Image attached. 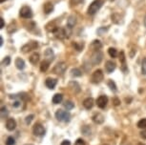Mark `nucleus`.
<instances>
[{
    "label": "nucleus",
    "mask_w": 146,
    "mask_h": 145,
    "mask_svg": "<svg viewBox=\"0 0 146 145\" xmlns=\"http://www.w3.org/2000/svg\"><path fill=\"white\" fill-rule=\"evenodd\" d=\"M102 5H103L102 0H95L94 2H92V4L90 5L89 8H88V13L91 15H95V13L102 7Z\"/></svg>",
    "instance_id": "nucleus-1"
},
{
    "label": "nucleus",
    "mask_w": 146,
    "mask_h": 145,
    "mask_svg": "<svg viewBox=\"0 0 146 145\" xmlns=\"http://www.w3.org/2000/svg\"><path fill=\"white\" fill-rule=\"evenodd\" d=\"M56 117L57 119V120L59 121H65L68 122L70 121L71 119V115L69 112L67 111H63V110H57L56 113Z\"/></svg>",
    "instance_id": "nucleus-2"
},
{
    "label": "nucleus",
    "mask_w": 146,
    "mask_h": 145,
    "mask_svg": "<svg viewBox=\"0 0 146 145\" xmlns=\"http://www.w3.org/2000/svg\"><path fill=\"white\" fill-rule=\"evenodd\" d=\"M37 47H38V43L36 41H30L29 43H27V44H25L21 48V51L23 53H29V52L35 50Z\"/></svg>",
    "instance_id": "nucleus-3"
},
{
    "label": "nucleus",
    "mask_w": 146,
    "mask_h": 145,
    "mask_svg": "<svg viewBox=\"0 0 146 145\" xmlns=\"http://www.w3.org/2000/svg\"><path fill=\"white\" fill-rule=\"evenodd\" d=\"M102 57H103V54L101 53L100 51H96L95 52L92 56H91V61H92L93 65H98L102 61Z\"/></svg>",
    "instance_id": "nucleus-4"
},
{
    "label": "nucleus",
    "mask_w": 146,
    "mask_h": 145,
    "mask_svg": "<svg viewBox=\"0 0 146 145\" xmlns=\"http://www.w3.org/2000/svg\"><path fill=\"white\" fill-rule=\"evenodd\" d=\"M103 73L101 70H96L95 71V72L93 73L92 75V82L93 83H100V82H101L103 80Z\"/></svg>",
    "instance_id": "nucleus-5"
},
{
    "label": "nucleus",
    "mask_w": 146,
    "mask_h": 145,
    "mask_svg": "<svg viewBox=\"0 0 146 145\" xmlns=\"http://www.w3.org/2000/svg\"><path fill=\"white\" fill-rule=\"evenodd\" d=\"M66 70H67V65H66L65 62H59L54 66V73H56V75H63Z\"/></svg>",
    "instance_id": "nucleus-6"
},
{
    "label": "nucleus",
    "mask_w": 146,
    "mask_h": 145,
    "mask_svg": "<svg viewBox=\"0 0 146 145\" xmlns=\"http://www.w3.org/2000/svg\"><path fill=\"white\" fill-rule=\"evenodd\" d=\"M21 17L23 18H31L33 16V12L32 9L28 6H24L20 9V13H19Z\"/></svg>",
    "instance_id": "nucleus-7"
},
{
    "label": "nucleus",
    "mask_w": 146,
    "mask_h": 145,
    "mask_svg": "<svg viewBox=\"0 0 146 145\" xmlns=\"http://www.w3.org/2000/svg\"><path fill=\"white\" fill-rule=\"evenodd\" d=\"M33 132H34L35 136H43L45 135V129H44V127L41 124H39V123L35 124L34 128H33Z\"/></svg>",
    "instance_id": "nucleus-8"
},
{
    "label": "nucleus",
    "mask_w": 146,
    "mask_h": 145,
    "mask_svg": "<svg viewBox=\"0 0 146 145\" xmlns=\"http://www.w3.org/2000/svg\"><path fill=\"white\" fill-rule=\"evenodd\" d=\"M107 103H108V97L106 95H100V97L96 99V104L100 109H103L106 107Z\"/></svg>",
    "instance_id": "nucleus-9"
},
{
    "label": "nucleus",
    "mask_w": 146,
    "mask_h": 145,
    "mask_svg": "<svg viewBox=\"0 0 146 145\" xmlns=\"http://www.w3.org/2000/svg\"><path fill=\"white\" fill-rule=\"evenodd\" d=\"M54 34L56 35V37L58 38V39H64L65 37H67L66 29H63V28H57L56 31H54Z\"/></svg>",
    "instance_id": "nucleus-10"
},
{
    "label": "nucleus",
    "mask_w": 146,
    "mask_h": 145,
    "mask_svg": "<svg viewBox=\"0 0 146 145\" xmlns=\"http://www.w3.org/2000/svg\"><path fill=\"white\" fill-rule=\"evenodd\" d=\"M115 67H117V66H115V62L111 61V60L107 61L106 64H105V70H106V72L108 73H111L114 72Z\"/></svg>",
    "instance_id": "nucleus-11"
},
{
    "label": "nucleus",
    "mask_w": 146,
    "mask_h": 145,
    "mask_svg": "<svg viewBox=\"0 0 146 145\" xmlns=\"http://www.w3.org/2000/svg\"><path fill=\"white\" fill-rule=\"evenodd\" d=\"M43 10H44V13H45L46 15H49V13H53V11H54L53 3H52V2H46L43 6Z\"/></svg>",
    "instance_id": "nucleus-12"
},
{
    "label": "nucleus",
    "mask_w": 146,
    "mask_h": 145,
    "mask_svg": "<svg viewBox=\"0 0 146 145\" xmlns=\"http://www.w3.org/2000/svg\"><path fill=\"white\" fill-rule=\"evenodd\" d=\"M93 121L96 123V124H101V123L104 122V117L102 114L100 113H98L96 115H94L93 117Z\"/></svg>",
    "instance_id": "nucleus-13"
},
{
    "label": "nucleus",
    "mask_w": 146,
    "mask_h": 145,
    "mask_svg": "<svg viewBox=\"0 0 146 145\" xmlns=\"http://www.w3.org/2000/svg\"><path fill=\"white\" fill-rule=\"evenodd\" d=\"M91 49H92L93 51H100L101 48H102V44H101V42L100 40H94L92 43H91Z\"/></svg>",
    "instance_id": "nucleus-14"
},
{
    "label": "nucleus",
    "mask_w": 146,
    "mask_h": 145,
    "mask_svg": "<svg viewBox=\"0 0 146 145\" xmlns=\"http://www.w3.org/2000/svg\"><path fill=\"white\" fill-rule=\"evenodd\" d=\"M16 127V122L13 119H9L6 122V128L9 131H13Z\"/></svg>",
    "instance_id": "nucleus-15"
},
{
    "label": "nucleus",
    "mask_w": 146,
    "mask_h": 145,
    "mask_svg": "<svg viewBox=\"0 0 146 145\" xmlns=\"http://www.w3.org/2000/svg\"><path fill=\"white\" fill-rule=\"evenodd\" d=\"M45 83H46V86L48 87L49 89L53 90L54 87H56L57 81H56V79H54V78H47Z\"/></svg>",
    "instance_id": "nucleus-16"
},
{
    "label": "nucleus",
    "mask_w": 146,
    "mask_h": 145,
    "mask_svg": "<svg viewBox=\"0 0 146 145\" xmlns=\"http://www.w3.org/2000/svg\"><path fill=\"white\" fill-rule=\"evenodd\" d=\"M76 24V16H74V15L69 16L68 20H67V27H68V28H70V29L74 28Z\"/></svg>",
    "instance_id": "nucleus-17"
},
{
    "label": "nucleus",
    "mask_w": 146,
    "mask_h": 145,
    "mask_svg": "<svg viewBox=\"0 0 146 145\" xmlns=\"http://www.w3.org/2000/svg\"><path fill=\"white\" fill-rule=\"evenodd\" d=\"M83 106L86 109H91L94 106V99L92 97H88V98H86V99H84V101H83Z\"/></svg>",
    "instance_id": "nucleus-18"
},
{
    "label": "nucleus",
    "mask_w": 146,
    "mask_h": 145,
    "mask_svg": "<svg viewBox=\"0 0 146 145\" xmlns=\"http://www.w3.org/2000/svg\"><path fill=\"white\" fill-rule=\"evenodd\" d=\"M15 66L19 70H23L25 68V61L20 57H18V58L15 59Z\"/></svg>",
    "instance_id": "nucleus-19"
},
{
    "label": "nucleus",
    "mask_w": 146,
    "mask_h": 145,
    "mask_svg": "<svg viewBox=\"0 0 146 145\" xmlns=\"http://www.w3.org/2000/svg\"><path fill=\"white\" fill-rule=\"evenodd\" d=\"M119 60L121 62V69H122L123 72H126L127 71V69H126V63H125V54L123 52H120L119 54Z\"/></svg>",
    "instance_id": "nucleus-20"
},
{
    "label": "nucleus",
    "mask_w": 146,
    "mask_h": 145,
    "mask_svg": "<svg viewBox=\"0 0 146 145\" xmlns=\"http://www.w3.org/2000/svg\"><path fill=\"white\" fill-rule=\"evenodd\" d=\"M70 87L72 88L75 93H79L80 92V86H79V84L76 81H72L70 82Z\"/></svg>",
    "instance_id": "nucleus-21"
},
{
    "label": "nucleus",
    "mask_w": 146,
    "mask_h": 145,
    "mask_svg": "<svg viewBox=\"0 0 146 145\" xmlns=\"http://www.w3.org/2000/svg\"><path fill=\"white\" fill-rule=\"evenodd\" d=\"M38 61H39V54L34 53L31 56H30V62H31L32 64L35 65Z\"/></svg>",
    "instance_id": "nucleus-22"
},
{
    "label": "nucleus",
    "mask_w": 146,
    "mask_h": 145,
    "mask_svg": "<svg viewBox=\"0 0 146 145\" xmlns=\"http://www.w3.org/2000/svg\"><path fill=\"white\" fill-rule=\"evenodd\" d=\"M54 52L52 51V49H47V50L45 51V56H46V58L49 62L54 59Z\"/></svg>",
    "instance_id": "nucleus-23"
},
{
    "label": "nucleus",
    "mask_w": 146,
    "mask_h": 145,
    "mask_svg": "<svg viewBox=\"0 0 146 145\" xmlns=\"http://www.w3.org/2000/svg\"><path fill=\"white\" fill-rule=\"evenodd\" d=\"M63 99V95L61 94H56L53 97V103L54 104H58Z\"/></svg>",
    "instance_id": "nucleus-24"
},
{
    "label": "nucleus",
    "mask_w": 146,
    "mask_h": 145,
    "mask_svg": "<svg viewBox=\"0 0 146 145\" xmlns=\"http://www.w3.org/2000/svg\"><path fill=\"white\" fill-rule=\"evenodd\" d=\"M49 65H50V62H49L48 60H44V61L41 62V64H40V71L41 72H43V73L46 72L49 68Z\"/></svg>",
    "instance_id": "nucleus-25"
},
{
    "label": "nucleus",
    "mask_w": 146,
    "mask_h": 145,
    "mask_svg": "<svg viewBox=\"0 0 146 145\" xmlns=\"http://www.w3.org/2000/svg\"><path fill=\"white\" fill-rule=\"evenodd\" d=\"M81 132L85 136L91 135V128H90V126H88V125H85V126H83V127L81 128Z\"/></svg>",
    "instance_id": "nucleus-26"
},
{
    "label": "nucleus",
    "mask_w": 146,
    "mask_h": 145,
    "mask_svg": "<svg viewBox=\"0 0 146 145\" xmlns=\"http://www.w3.org/2000/svg\"><path fill=\"white\" fill-rule=\"evenodd\" d=\"M137 127L140 128V129H146V119H140L139 121L137 122Z\"/></svg>",
    "instance_id": "nucleus-27"
},
{
    "label": "nucleus",
    "mask_w": 146,
    "mask_h": 145,
    "mask_svg": "<svg viewBox=\"0 0 146 145\" xmlns=\"http://www.w3.org/2000/svg\"><path fill=\"white\" fill-rule=\"evenodd\" d=\"M63 106H64L67 110H72V109L75 107V104H74L72 101H66L65 103H63Z\"/></svg>",
    "instance_id": "nucleus-28"
},
{
    "label": "nucleus",
    "mask_w": 146,
    "mask_h": 145,
    "mask_svg": "<svg viewBox=\"0 0 146 145\" xmlns=\"http://www.w3.org/2000/svg\"><path fill=\"white\" fill-rule=\"evenodd\" d=\"M108 53L110 54V56L113 57V58L117 57V50H115V48H110L108 50Z\"/></svg>",
    "instance_id": "nucleus-29"
},
{
    "label": "nucleus",
    "mask_w": 146,
    "mask_h": 145,
    "mask_svg": "<svg viewBox=\"0 0 146 145\" xmlns=\"http://www.w3.org/2000/svg\"><path fill=\"white\" fill-rule=\"evenodd\" d=\"M120 16L117 15V13H114V15H112V21L117 24H119L120 23Z\"/></svg>",
    "instance_id": "nucleus-30"
},
{
    "label": "nucleus",
    "mask_w": 146,
    "mask_h": 145,
    "mask_svg": "<svg viewBox=\"0 0 146 145\" xmlns=\"http://www.w3.org/2000/svg\"><path fill=\"white\" fill-rule=\"evenodd\" d=\"M108 86L110 87V89H111L112 91H114V92L117 91V85H115V83L112 80V79H110L108 81Z\"/></svg>",
    "instance_id": "nucleus-31"
},
{
    "label": "nucleus",
    "mask_w": 146,
    "mask_h": 145,
    "mask_svg": "<svg viewBox=\"0 0 146 145\" xmlns=\"http://www.w3.org/2000/svg\"><path fill=\"white\" fill-rule=\"evenodd\" d=\"M0 113H1V117H2V119H5V117L8 116L9 112H8V109L5 107V106H3V107L1 108V111H0Z\"/></svg>",
    "instance_id": "nucleus-32"
},
{
    "label": "nucleus",
    "mask_w": 146,
    "mask_h": 145,
    "mask_svg": "<svg viewBox=\"0 0 146 145\" xmlns=\"http://www.w3.org/2000/svg\"><path fill=\"white\" fill-rule=\"evenodd\" d=\"M73 46H74V48H76V51H78V52H80L82 49H83V43L82 44H78V42H74L73 43Z\"/></svg>",
    "instance_id": "nucleus-33"
},
{
    "label": "nucleus",
    "mask_w": 146,
    "mask_h": 145,
    "mask_svg": "<svg viewBox=\"0 0 146 145\" xmlns=\"http://www.w3.org/2000/svg\"><path fill=\"white\" fill-rule=\"evenodd\" d=\"M11 63V57L10 56H5L4 59L2 60V64L4 65V66H9Z\"/></svg>",
    "instance_id": "nucleus-34"
},
{
    "label": "nucleus",
    "mask_w": 146,
    "mask_h": 145,
    "mask_svg": "<svg viewBox=\"0 0 146 145\" xmlns=\"http://www.w3.org/2000/svg\"><path fill=\"white\" fill-rule=\"evenodd\" d=\"M82 75L81 71L79 69H73L72 70V75L73 76H80Z\"/></svg>",
    "instance_id": "nucleus-35"
},
{
    "label": "nucleus",
    "mask_w": 146,
    "mask_h": 145,
    "mask_svg": "<svg viewBox=\"0 0 146 145\" xmlns=\"http://www.w3.org/2000/svg\"><path fill=\"white\" fill-rule=\"evenodd\" d=\"M141 72L143 75H146V57L142 59V63H141Z\"/></svg>",
    "instance_id": "nucleus-36"
},
{
    "label": "nucleus",
    "mask_w": 146,
    "mask_h": 145,
    "mask_svg": "<svg viewBox=\"0 0 146 145\" xmlns=\"http://www.w3.org/2000/svg\"><path fill=\"white\" fill-rule=\"evenodd\" d=\"M15 140L13 136H9L6 140V145H15Z\"/></svg>",
    "instance_id": "nucleus-37"
},
{
    "label": "nucleus",
    "mask_w": 146,
    "mask_h": 145,
    "mask_svg": "<svg viewBox=\"0 0 146 145\" xmlns=\"http://www.w3.org/2000/svg\"><path fill=\"white\" fill-rule=\"evenodd\" d=\"M83 0H70V4L72 6H76V5H78L80 4Z\"/></svg>",
    "instance_id": "nucleus-38"
},
{
    "label": "nucleus",
    "mask_w": 146,
    "mask_h": 145,
    "mask_svg": "<svg viewBox=\"0 0 146 145\" xmlns=\"http://www.w3.org/2000/svg\"><path fill=\"white\" fill-rule=\"evenodd\" d=\"M34 117H35L34 115H30V116L27 117H26V119H25V121H26L27 124H30V123L32 122V120L34 119Z\"/></svg>",
    "instance_id": "nucleus-39"
},
{
    "label": "nucleus",
    "mask_w": 146,
    "mask_h": 145,
    "mask_svg": "<svg viewBox=\"0 0 146 145\" xmlns=\"http://www.w3.org/2000/svg\"><path fill=\"white\" fill-rule=\"evenodd\" d=\"M107 30H108V28H100V29L98 30V34H100V35H102L103 32H107Z\"/></svg>",
    "instance_id": "nucleus-40"
},
{
    "label": "nucleus",
    "mask_w": 146,
    "mask_h": 145,
    "mask_svg": "<svg viewBox=\"0 0 146 145\" xmlns=\"http://www.w3.org/2000/svg\"><path fill=\"white\" fill-rule=\"evenodd\" d=\"M75 145H85V141L82 138H78V140L76 141Z\"/></svg>",
    "instance_id": "nucleus-41"
},
{
    "label": "nucleus",
    "mask_w": 146,
    "mask_h": 145,
    "mask_svg": "<svg viewBox=\"0 0 146 145\" xmlns=\"http://www.w3.org/2000/svg\"><path fill=\"white\" fill-rule=\"evenodd\" d=\"M5 27V22H4V19L3 18H0V29H3Z\"/></svg>",
    "instance_id": "nucleus-42"
},
{
    "label": "nucleus",
    "mask_w": 146,
    "mask_h": 145,
    "mask_svg": "<svg viewBox=\"0 0 146 145\" xmlns=\"http://www.w3.org/2000/svg\"><path fill=\"white\" fill-rule=\"evenodd\" d=\"M13 107H15V108L19 107V106H20V101H19V100L15 101V102H13Z\"/></svg>",
    "instance_id": "nucleus-43"
},
{
    "label": "nucleus",
    "mask_w": 146,
    "mask_h": 145,
    "mask_svg": "<svg viewBox=\"0 0 146 145\" xmlns=\"http://www.w3.org/2000/svg\"><path fill=\"white\" fill-rule=\"evenodd\" d=\"M113 103H114V105L117 106V105H119L120 101L119 99H117V98H114V99H113Z\"/></svg>",
    "instance_id": "nucleus-44"
},
{
    "label": "nucleus",
    "mask_w": 146,
    "mask_h": 145,
    "mask_svg": "<svg viewBox=\"0 0 146 145\" xmlns=\"http://www.w3.org/2000/svg\"><path fill=\"white\" fill-rule=\"evenodd\" d=\"M140 136L143 138V139H146V130H143L141 133H140Z\"/></svg>",
    "instance_id": "nucleus-45"
},
{
    "label": "nucleus",
    "mask_w": 146,
    "mask_h": 145,
    "mask_svg": "<svg viewBox=\"0 0 146 145\" xmlns=\"http://www.w3.org/2000/svg\"><path fill=\"white\" fill-rule=\"evenodd\" d=\"M60 145H71V142L70 140H63Z\"/></svg>",
    "instance_id": "nucleus-46"
},
{
    "label": "nucleus",
    "mask_w": 146,
    "mask_h": 145,
    "mask_svg": "<svg viewBox=\"0 0 146 145\" xmlns=\"http://www.w3.org/2000/svg\"><path fill=\"white\" fill-rule=\"evenodd\" d=\"M3 45V38H2V36H0V46Z\"/></svg>",
    "instance_id": "nucleus-47"
},
{
    "label": "nucleus",
    "mask_w": 146,
    "mask_h": 145,
    "mask_svg": "<svg viewBox=\"0 0 146 145\" xmlns=\"http://www.w3.org/2000/svg\"><path fill=\"white\" fill-rule=\"evenodd\" d=\"M143 23H144V26L146 27V15H145V17H144V20H143Z\"/></svg>",
    "instance_id": "nucleus-48"
},
{
    "label": "nucleus",
    "mask_w": 146,
    "mask_h": 145,
    "mask_svg": "<svg viewBox=\"0 0 146 145\" xmlns=\"http://www.w3.org/2000/svg\"><path fill=\"white\" fill-rule=\"evenodd\" d=\"M6 1V0H0V2H1V3H3V2H5Z\"/></svg>",
    "instance_id": "nucleus-49"
},
{
    "label": "nucleus",
    "mask_w": 146,
    "mask_h": 145,
    "mask_svg": "<svg viewBox=\"0 0 146 145\" xmlns=\"http://www.w3.org/2000/svg\"><path fill=\"white\" fill-rule=\"evenodd\" d=\"M108 1H110V2H113V1H115V0H108Z\"/></svg>",
    "instance_id": "nucleus-50"
},
{
    "label": "nucleus",
    "mask_w": 146,
    "mask_h": 145,
    "mask_svg": "<svg viewBox=\"0 0 146 145\" xmlns=\"http://www.w3.org/2000/svg\"><path fill=\"white\" fill-rule=\"evenodd\" d=\"M137 145H144V144H142V143H139V144H137Z\"/></svg>",
    "instance_id": "nucleus-51"
},
{
    "label": "nucleus",
    "mask_w": 146,
    "mask_h": 145,
    "mask_svg": "<svg viewBox=\"0 0 146 145\" xmlns=\"http://www.w3.org/2000/svg\"><path fill=\"white\" fill-rule=\"evenodd\" d=\"M25 145H33V144H25Z\"/></svg>",
    "instance_id": "nucleus-52"
},
{
    "label": "nucleus",
    "mask_w": 146,
    "mask_h": 145,
    "mask_svg": "<svg viewBox=\"0 0 146 145\" xmlns=\"http://www.w3.org/2000/svg\"><path fill=\"white\" fill-rule=\"evenodd\" d=\"M104 145H108V144H104Z\"/></svg>",
    "instance_id": "nucleus-53"
}]
</instances>
